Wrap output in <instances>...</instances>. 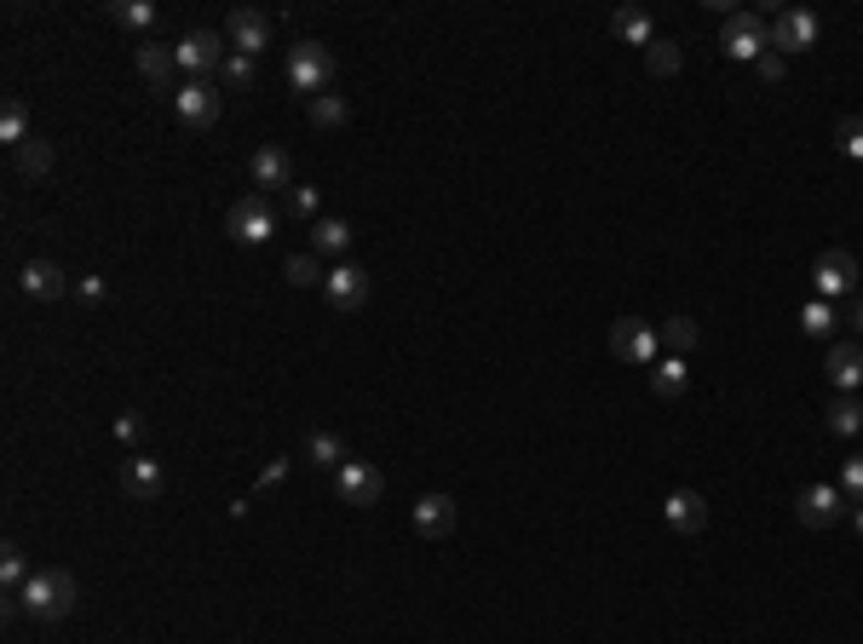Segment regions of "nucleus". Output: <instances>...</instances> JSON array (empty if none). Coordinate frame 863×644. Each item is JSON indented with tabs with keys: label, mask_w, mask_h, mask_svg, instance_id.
Here are the masks:
<instances>
[{
	"label": "nucleus",
	"mask_w": 863,
	"mask_h": 644,
	"mask_svg": "<svg viewBox=\"0 0 863 644\" xmlns=\"http://www.w3.org/2000/svg\"><path fill=\"white\" fill-rule=\"evenodd\" d=\"M288 81H294V93L316 98V93H329V81H334V52L323 41H300L294 52H288Z\"/></svg>",
	"instance_id": "nucleus-3"
},
{
	"label": "nucleus",
	"mask_w": 863,
	"mask_h": 644,
	"mask_svg": "<svg viewBox=\"0 0 863 644\" xmlns=\"http://www.w3.org/2000/svg\"><path fill=\"white\" fill-rule=\"evenodd\" d=\"M282 277L294 282V288H323V266H316V253H288V266H282Z\"/></svg>",
	"instance_id": "nucleus-33"
},
{
	"label": "nucleus",
	"mask_w": 863,
	"mask_h": 644,
	"mask_svg": "<svg viewBox=\"0 0 863 644\" xmlns=\"http://www.w3.org/2000/svg\"><path fill=\"white\" fill-rule=\"evenodd\" d=\"M18 173H23V179H46V173H52V144L46 138H29V144H18Z\"/></svg>",
	"instance_id": "nucleus-27"
},
{
	"label": "nucleus",
	"mask_w": 863,
	"mask_h": 644,
	"mask_svg": "<svg viewBox=\"0 0 863 644\" xmlns=\"http://www.w3.org/2000/svg\"><path fill=\"white\" fill-rule=\"evenodd\" d=\"M611 357H616V363H633V368L656 363V334H651V329H640L633 316L611 322Z\"/></svg>",
	"instance_id": "nucleus-11"
},
{
	"label": "nucleus",
	"mask_w": 863,
	"mask_h": 644,
	"mask_svg": "<svg viewBox=\"0 0 863 644\" xmlns=\"http://www.w3.org/2000/svg\"><path fill=\"white\" fill-rule=\"evenodd\" d=\"M173 110H179V122L190 133H208L219 122V86L214 81H185L179 93H173Z\"/></svg>",
	"instance_id": "nucleus-8"
},
{
	"label": "nucleus",
	"mask_w": 863,
	"mask_h": 644,
	"mask_svg": "<svg viewBox=\"0 0 863 644\" xmlns=\"http://www.w3.org/2000/svg\"><path fill=\"white\" fill-rule=\"evenodd\" d=\"M323 300H329L334 311H357V305L368 300V271H363V266H334V271L323 277Z\"/></svg>",
	"instance_id": "nucleus-14"
},
{
	"label": "nucleus",
	"mask_w": 863,
	"mask_h": 644,
	"mask_svg": "<svg viewBox=\"0 0 863 644\" xmlns=\"http://www.w3.org/2000/svg\"><path fill=\"white\" fill-rule=\"evenodd\" d=\"M679 64H685V52H679V41H651V46H645V70H651L656 81H668V75H679Z\"/></svg>",
	"instance_id": "nucleus-29"
},
{
	"label": "nucleus",
	"mask_w": 863,
	"mask_h": 644,
	"mask_svg": "<svg viewBox=\"0 0 863 644\" xmlns=\"http://www.w3.org/2000/svg\"><path fill=\"white\" fill-rule=\"evenodd\" d=\"M834 329V311H829V300H812L800 311V334H812V340H823Z\"/></svg>",
	"instance_id": "nucleus-34"
},
{
	"label": "nucleus",
	"mask_w": 863,
	"mask_h": 644,
	"mask_svg": "<svg viewBox=\"0 0 863 644\" xmlns=\"http://www.w3.org/2000/svg\"><path fill=\"white\" fill-rule=\"evenodd\" d=\"M253 185H266V190H294V156H288L282 144L253 150Z\"/></svg>",
	"instance_id": "nucleus-16"
},
{
	"label": "nucleus",
	"mask_w": 863,
	"mask_h": 644,
	"mask_svg": "<svg viewBox=\"0 0 863 644\" xmlns=\"http://www.w3.org/2000/svg\"><path fill=\"white\" fill-rule=\"evenodd\" d=\"M219 81H225V86H253V58L230 52L225 64H219Z\"/></svg>",
	"instance_id": "nucleus-35"
},
{
	"label": "nucleus",
	"mask_w": 863,
	"mask_h": 644,
	"mask_svg": "<svg viewBox=\"0 0 863 644\" xmlns=\"http://www.w3.org/2000/svg\"><path fill=\"white\" fill-rule=\"evenodd\" d=\"M225 35H214V29H190V35L173 46L179 52V70H190L196 81H208V75H219V64H225Z\"/></svg>",
	"instance_id": "nucleus-7"
},
{
	"label": "nucleus",
	"mask_w": 863,
	"mask_h": 644,
	"mask_svg": "<svg viewBox=\"0 0 863 644\" xmlns=\"http://www.w3.org/2000/svg\"><path fill=\"white\" fill-rule=\"evenodd\" d=\"M719 46H726V58L755 64L760 52H771V23L760 12H726V23H719Z\"/></svg>",
	"instance_id": "nucleus-2"
},
{
	"label": "nucleus",
	"mask_w": 863,
	"mask_h": 644,
	"mask_svg": "<svg viewBox=\"0 0 863 644\" xmlns=\"http://www.w3.org/2000/svg\"><path fill=\"white\" fill-rule=\"evenodd\" d=\"M415 530L426 541H449V530H455V501L449 495H420L415 501Z\"/></svg>",
	"instance_id": "nucleus-17"
},
{
	"label": "nucleus",
	"mask_w": 863,
	"mask_h": 644,
	"mask_svg": "<svg viewBox=\"0 0 863 644\" xmlns=\"http://www.w3.org/2000/svg\"><path fill=\"white\" fill-rule=\"evenodd\" d=\"M841 489L852 495V501H863V455H846L841 460Z\"/></svg>",
	"instance_id": "nucleus-38"
},
{
	"label": "nucleus",
	"mask_w": 863,
	"mask_h": 644,
	"mask_svg": "<svg viewBox=\"0 0 863 644\" xmlns=\"http://www.w3.org/2000/svg\"><path fill=\"white\" fill-rule=\"evenodd\" d=\"M225 41L237 46L242 58L266 52V41H271V18H266V12H253V7H237V12L225 18Z\"/></svg>",
	"instance_id": "nucleus-12"
},
{
	"label": "nucleus",
	"mask_w": 863,
	"mask_h": 644,
	"mask_svg": "<svg viewBox=\"0 0 863 644\" xmlns=\"http://www.w3.org/2000/svg\"><path fill=\"white\" fill-rule=\"evenodd\" d=\"M823 426H829L834 437H857V432H863V403H857L852 392H841V397L823 408Z\"/></svg>",
	"instance_id": "nucleus-22"
},
{
	"label": "nucleus",
	"mask_w": 863,
	"mask_h": 644,
	"mask_svg": "<svg viewBox=\"0 0 863 644\" xmlns=\"http://www.w3.org/2000/svg\"><path fill=\"white\" fill-rule=\"evenodd\" d=\"M18 288L29 300H64V288H70V277L52 266V259H29V266L18 271Z\"/></svg>",
	"instance_id": "nucleus-15"
},
{
	"label": "nucleus",
	"mask_w": 863,
	"mask_h": 644,
	"mask_svg": "<svg viewBox=\"0 0 863 644\" xmlns=\"http://www.w3.org/2000/svg\"><path fill=\"white\" fill-rule=\"evenodd\" d=\"M110 23H122V29H150V23H156V7H150V0H110Z\"/></svg>",
	"instance_id": "nucleus-32"
},
{
	"label": "nucleus",
	"mask_w": 863,
	"mask_h": 644,
	"mask_svg": "<svg viewBox=\"0 0 863 644\" xmlns=\"http://www.w3.org/2000/svg\"><path fill=\"white\" fill-rule=\"evenodd\" d=\"M755 70H760V81H766V86H777V81H783V75H789V64H783V52H760V58H755Z\"/></svg>",
	"instance_id": "nucleus-39"
},
{
	"label": "nucleus",
	"mask_w": 863,
	"mask_h": 644,
	"mask_svg": "<svg viewBox=\"0 0 863 644\" xmlns=\"http://www.w3.org/2000/svg\"><path fill=\"white\" fill-rule=\"evenodd\" d=\"M288 214L316 225V185H294V190H288Z\"/></svg>",
	"instance_id": "nucleus-36"
},
{
	"label": "nucleus",
	"mask_w": 863,
	"mask_h": 644,
	"mask_svg": "<svg viewBox=\"0 0 863 644\" xmlns=\"http://www.w3.org/2000/svg\"><path fill=\"white\" fill-rule=\"evenodd\" d=\"M288 478V460H271L266 472H259V489H271V484H282Z\"/></svg>",
	"instance_id": "nucleus-41"
},
{
	"label": "nucleus",
	"mask_w": 863,
	"mask_h": 644,
	"mask_svg": "<svg viewBox=\"0 0 863 644\" xmlns=\"http://www.w3.org/2000/svg\"><path fill=\"white\" fill-rule=\"evenodd\" d=\"M852 530H857V536H863V501H857V507H852Z\"/></svg>",
	"instance_id": "nucleus-44"
},
{
	"label": "nucleus",
	"mask_w": 863,
	"mask_h": 644,
	"mask_svg": "<svg viewBox=\"0 0 863 644\" xmlns=\"http://www.w3.org/2000/svg\"><path fill=\"white\" fill-rule=\"evenodd\" d=\"M685 386H690V368H685V357H662V363H651V392L656 397H685Z\"/></svg>",
	"instance_id": "nucleus-21"
},
{
	"label": "nucleus",
	"mask_w": 863,
	"mask_h": 644,
	"mask_svg": "<svg viewBox=\"0 0 863 644\" xmlns=\"http://www.w3.org/2000/svg\"><path fill=\"white\" fill-rule=\"evenodd\" d=\"M818 46V18L805 7H789L771 18V52H812Z\"/></svg>",
	"instance_id": "nucleus-9"
},
{
	"label": "nucleus",
	"mask_w": 863,
	"mask_h": 644,
	"mask_svg": "<svg viewBox=\"0 0 863 644\" xmlns=\"http://www.w3.org/2000/svg\"><path fill=\"white\" fill-rule=\"evenodd\" d=\"M81 300H104V277H81Z\"/></svg>",
	"instance_id": "nucleus-42"
},
{
	"label": "nucleus",
	"mask_w": 863,
	"mask_h": 644,
	"mask_svg": "<svg viewBox=\"0 0 863 644\" xmlns=\"http://www.w3.org/2000/svg\"><path fill=\"white\" fill-rule=\"evenodd\" d=\"M611 35L627 41V46H651V41H656V35H651V12H640V7H616Z\"/></svg>",
	"instance_id": "nucleus-25"
},
{
	"label": "nucleus",
	"mask_w": 863,
	"mask_h": 644,
	"mask_svg": "<svg viewBox=\"0 0 863 644\" xmlns=\"http://www.w3.org/2000/svg\"><path fill=\"white\" fill-rule=\"evenodd\" d=\"M352 248V225L345 219H316L311 225V253H345Z\"/></svg>",
	"instance_id": "nucleus-26"
},
{
	"label": "nucleus",
	"mask_w": 863,
	"mask_h": 644,
	"mask_svg": "<svg viewBox=\"0 0 863 644\" xmlns=\"http://www.w3.org/2000/svg\"><path fill=\"white\" fill-rule=\"evenodd\" d=\"M162 460H150V455H133L127 466H122V489L133 495V501H156L162 495Z\"/></svg>",
	"instance_id": "nucleus-18"
},
{
	"label": "nucleus",
	"mask_w": 863,
	"mask_h": 644,
	"mask_svg": "<svg viewBox=\"0 0 863 644\" xmlns=\"http://www.w3.org/2000/svg\"><path fill=\"white\" fill-rule=\"evenodd\" d=\"M138 432H144V420H138V415H122V420H115V437H122V444H133Z\"/></svg>",
	"instance_id": "nucleus-40"
},
{
	"label": "nucleus",
	"mask_w": 863,
	"mask_h": 644,
	"mask_svg": "<svg viewBox=\"0 0 863 644\" xmlns=\"http://www.w3.org/2000/svg\"><path fill=\"white\" fill-rule=\"evenodd\" d=\"M29 138H35V133H29V110L18 98H7V110H0V144H12V150H18V144H29Z\"/></svg>",
	"instance_id": "nucleus-31"
},
{
	"label": "nucleus",
	"mask_w": 863,
	"mask_h": 644,
	"mask_svg": "<svg viewBox=\"0 0 863 644\" xmlns=\"http://www.w3.org/2000/svg\"><path fill=\"white\" fill-rule=\"evenodd\" d=\"M334 495L345 507H374L386 495V478H381V466H368V460H345L340 472H334Z\"/></svg>",
	"instance_id": "nucleus-5"
},
{
	"label": "nucleus",
	"mask_w": 863,
	"mask_h": 644,
	"mask_svg": "<svg viewBox=\"0 0 863 644\" xmlns=\"http://www.w3.org/2000/svg\"><path fill=\"white\" fill-rule=\"evenodd\" d=\"M846 322H852V329H857V334H863V300H857V305H852V311H846Z\"/></svg>",
	"instance_id": "nucleus-43"
},
{
	"label": "nucleus",
	"mask_w": 863,
	"mask_h": 644,
	"mask_svg": "<svg viewBox=\"0 0 863 644\" xmlns=\"http://www.w3.org/2000/svg\"><path fill=\"white\" fill-rule=\"evenodd\" d=\"M662 518H668L674 536H703L708 530V501L697 489H674L668 501H662Z\"/></svg>",
	"instance_id": "nucleus-13"
},
{
	"label": "nucleus",
	"mask_w": 863,
	"mask_h": 644,
	"mask_svg": "<svg viewBox=\"0 0 863 644\" xmlns=\"http://www.w3.org/2000/svg\"><path fill=\"white\" fill-rule=\"evenodd\" d=\"M18 604H23V616H35V622H64L70 610L81 604V588H75L70 570H35L23 581Z\"/></svg>",
	"instance_id": "nucleus-1"
},
{
	"label": "nucleus",
	"mask_w": 863,
	"mask_h": 644,
	"mask_svg": "<svg viewBox=\"0 0 863 644\" xmlns=\"http://www.w3.org/2000/svg\"><path fill=\"white\" fill-rule=\"evenodd\" d=\"M812 282H818V294H823V300H841V294H852V282H857V259H852L846 248H829V253H818Z\"/></svg>",
	"instance_id": "nucleus-10"
},
{
	"label": "nucleus",
	"mask_w": 863,
	"mask_h": 644,
	"mask_svg": "<svg viewBox=\"0 0 863 644\" xmlns=\"http://www.w3.org/2000/svg\"><path fill=\"white\" fill-rule=\"evenodd\" d=\"M823 374H829L841 392H857V386H863V345H857V340L834 345V351H829V363H823Z\"/></svg>",
	"instance_id": "nucleus-19"
},
{
	"label": "nucleus",
	"mask_w": 863,
	"mask_h": 644,
	"mask_svg": "<svg viewBox=\"0 0 863 644\" xmlns=\"http://www.w3.org/2000/svg\"><path fill=\"white\" fill-rule=\"evenodd\" d=\"M841 512H846V495L834 484H805L794 495V518L805 523V530H829V523H841Z\"/></svg>",
	"instance_id": "nucleus-6"
},
{
	"label": "nucleus",
	"mask_w": 863,
	"mask_h": 644,
	"mask_svg": "<svg viewBox=\"0 0 863 644\" xmlns=\"http://www.w3.org/2000/svg\"><path fill=\"white\" fill-rule=\"evenodd\" d=\"M29 575H35V570H29L23 547L7 541V547H0V581H7V593H23V581H29Z\"/></svg>",
	"instance_id": "nucleus-30"
},
{
	"label": "nucleus",
	"mask_w": 863,
	"mask_h": 644,
	"mask_svg": "<svg viewBox=\"0 0 863 644\" xmlns=\"http://www.w3.org/2000/svg\"><path fill=\"white\" fill-rule=\"evenodd\" d=\"M834 138H841V150H846V156L863 162V115H846V122L834 127Z\"/></svg>",
	"instance_id": "nucleus-37"
},
{
	"label": "nucleus",
	"mask_w": 863,
	"mask_h": 644,
	"mask_svg": "<svg viewBox=\"0 0 863 644\" xmlns=\"http://www.w3.org/2000/svg\"><path fill=\"white\" fill-rule=\"evenodd\" d=\"M173 70H179V52L173 46H138V75L150 81V86H173Z\"/></svg>",
	"instance_id": "nucleus-20"
},
{
	"label": "nucleus",
	"mask_w": 863,
	"mask_h": 644,
	"mask_svg": "<svg viewBox=\"0 0 863 644\" xmlns=\"http://www.w3.org/2000/svg\"><path fill=\"white\" fill-rule=\"evenodd\" d=\"M305 110H311V127H323V133H340L345 122H352V104H345L340 93H316V98H305Z\"/></svg>",
	"instance_id": "nucleus-23"
},
{
	"label": "nucleus",
	"mask_w": 863,
	"mask_h": 644,
	"mask_svg": "<svg viewBox=\"0 0 863 644\" xmlns=\"http://www.w3.org/2000/svg\"><path fill=\"white\" fill-rule=\"evenodd\" d=\"M225 230H230L242 248H266V242L277 237V214L266 208V196H248V201H237V208L225 214Z\"/></svg>",
	"instance_id": "nucleus-4"
},
{
	"label": "nucleus",
	"mask_w": 863,
	"mask_h": 644,
	"mask_svg": "<svg viewBox=\"0 0 863 644\" xmlns=\"http://www.w3.org/2000/svg\"><path fill=\"white\" fill-rule=\"evenodd\" d=\"M656 345H668V357H685V351L697 345V322H690V316H668L656 329Z\"/></svg>",
	"instance_id": "nucleus-28"
},
{
	"label": "nucleus",
	"mask_w": 863,
	"mask_h": 644,
	"mask_svg": "<svg viewBox=\"0 0 863 644\" xmlns=\"http://www.w3.org/2000/svg\"><path fill=\"white\" fill-rule=\"evenodd\" d=\"M300 455H305L311 466H329V472H340V466L352 460V455H345V444H340L334 432H311L305 444H300Z\"/></svg>",
	"instance_id": "nucleus-24"
}]
</instances>
